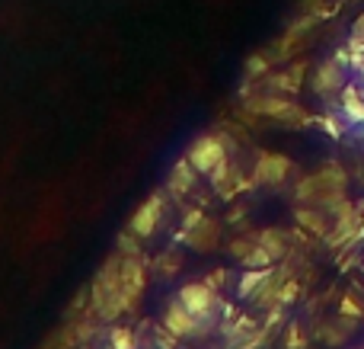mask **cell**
I'll return each mask as SVG.
<instances>
[{
    "label": "cell",
    "instance_id": "6da1fadb",
    "mask_svg": "<svg viewBox=\"0 0 364 349\" xmlns=\"http://www.w3.org/2000/svg\"><path fill=\"white\" fill-rule=\"evenodd\" d=\"M93 305H96V311H100L106 321H112V318H119L122 311H128V308H125V295H122V263L109 260L106 269L96 276V282H93Z\"/></svg>",
    "mask_w": 364,
    "mask_h": 349
},
{
    "label": "cell",
    "instance_id": "7a4b0ae2",
    "mask_svg": "<svg viewBox=\"0 0 364 349\" xmlns=\"http://www.w3.org/2000/svg\"><path fill=\"white\" fill-rule=\"evenodd\" d=\"M176 301L186 308L188 314H195L198 321H205L208 327L218 324V311H220V298L208 282H188L176 292Z\"/></svg>",
    "mask_w": 364,
    "mask_h": 349
},
{
    "label": "cell",
    "instance_id": "3957f363",
    "mask_svg": "<svg viewBox=\"0 0 364 349\" xmlns=\"http://www.w3.org/2000/svg\"><path fill=\"white\" fill-rule=\"evenodd\" d=\"M186 157L201 177H211V173H218L227 164V145L220 135H201V138L192 141Z\"/></svg>",
    "mask_w": 364,
    "mask_h": 349
},
{
    "label": "cell",
    "instance_id": "277c9868",
    "mask_svg": "<svg viewBox=\"0 0 364 349\" xmlns=\"http://www.w3.org/2000/svg\"><path fill=\"white\" fill-rule=\"evenodd\" d=\"M164 215H166V196L164 192H154V196H147L144 202L138 205V212H134L132 222H128V231H132L134 237H141V241H147V237L157 234Z\"/></svg>",
    "mask_w": 364,
    "mask_h": 349
},
{
    "label": "cell",
    "instance_id": "5b68a950",
    "mask_svg": "<svg viewBox=\"0 0 364 349\" xmlns=\"http://www.w3.org/2000/svg\"><path fill=\"white\" fill-rule=\"evenodd\" d=\"M164 327L170 330V337H176V340H198V337H208V333L214 330V327H208L205 321H198L195 314H188L176 298L166 305V311H164Z\"/></svg>",
    "mask_w": 364,
    "mask_h": 349
},
{
    "label": "cell",
    "instance_id": "8992f818",
    "mask_svg": "<svg viewBox=\"0 0 364 349\" xmlns=\"http://www.w3.org/2000/svg\"><path fill=\"white\" fill-rule=\"evenodd\" d=\"M346 83H348V68L336 55L320 61L316 71L310 74V87H314L316 96H336V93H342Z\"/></svg>",
    "mask_w": 364,
    "mask_h": 349
},
{
    "label": "cell",
    "instance_id": "52a82bcc",
    "mask_svg": "<svg viewBox=\"0 0 364 349\" xmlns=\"http://www.w3.org/2000/svg\"><path fill=\"white\" fill-rule=\"evenodd\" d=\"M250 109H256V113H262V115H272V119H282V122H307L304 109L297 106V103L284 100V96H259V100L250 103Z\"/></svg>",
    "mask_w": 364,
    "mask_h": 349
},
{
    "label": "cell",
    "instance_id": "ba28073f",
    "mask_svg": "<svg viewBox=\"0 0 364 349\" xmlns=\"http://www.w3.org/2000/svg\"><path fill=\"white\" fill-rule=\"evenodd\" d=\"M291 173V160L284 154H262L256 167V179L265 186H282L284 177Z\"/></svg>",
    "mask_w": 364,
    "mask_h": 349
},
{
    "label": "cell",
    "instance_id": "9c48e42d",
    "mask_svg": "<svg viewBox=\"0 0 364 349\" xmlns=\"http://www.w3.org/2000/svg\"><path fill=\"white\" fill-rule=\"evenodd\" d=\"M195 179H198V170H195V167L188 164V157H186V160H179L176 170L170 173V189L173 192H192Z\"/></svg>",
    "mask_w": 364,
    "mask_h": 349
},
{
    "label": "cell",
    "instance_id": "30bf717a",
    "mask_svg": "<svg viewBox=\"0 0 364 349\" xmlns=\"http://www.w3.org/2000/svg\"><path fill=\"white\" fill-rule=\"evenodd\" d=\"M301 224H307L310 231H316V234H323V231H326V222H323L320 218V212H301Z\"/></svg>",
    "mask_w": 364,
    "mask_h": 349
},
{
    "label": "cell",
    "instance_id": "8fae6325",
    "mask_svg": "<svg viewBox=\"0 0 364 349\" xmlns=\"http://www.w3.org/2000/svg\"><path fill=\"white\" fill-rule=\"evenodd\" d=\"M352 38H355V42H364V13L358 16V23H355V29H352Z\"/></svg>",
    "mask_w": 364,
    "mask_h": 349
},
{
    "label": "cell",
    "instance_id": "7c38bea8",
    "mask_svg": "<svg viewBox=\"0 0 364 349\" xmlns=\"http://www.w3.org/2000/svg\"><path fill=\"white\" fill-rule=\"evenodd\" d=\"M355 80H358V83H361V87H364V61L358 64V68H355Z\"/></svg>",
    "mask_w": 364,
    "mask_h": 349
},
{
    "label": "cell",
    "instance_id": "4fadbf2b",
    "mask_svg": "<svg viewBox=\"0 0 364 349\" xmlns=\"http://www.w3.org/2000/svg\"><path fill=\"white\" fill-rule=\"evenodd\" d=\"M355 135H358V141H361V147H364V122H361V125H355Z\"/></svg>",
    "mask_w": 364,
    "mask_h": 349
}]
</instances>
